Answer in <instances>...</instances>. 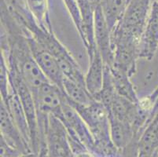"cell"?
<instances>
[{
    "mask_svg": "<svg viewBox=\"0 0 158 157\" xmlns=\"http://www.w3.org/2000/svg\"><path fill=\"white\" fill-rule=\"evenodd\" d=\"M9 8L15 19L24 27L30 36L57 59L64 77L86 87L84 75L80 65L71 53L56 37L53 30L40 24L25 2L22 4L18 1H13Z\"/></svg>",
    "mask_w": 158,
    "mask_h": 157,
    "instance_id": "6da1fadb",
    "label": "cell"
},
{
    "mask_svg": "<svg viewBox=\"0 0 158 157\" xmlns=\"http://www.w3.org/2000/svg\"><path fill=\"white\" fill-rule=\"evenodd\" d=\"M128 0H101V6L110 31L123 17Z\"/></svg>",
    "mask_w": 158,
    "mask_h": 157,
    "instance_id": "5bb4252c",
    "label": "cell"
},
{
    "mask_svg": "<svg viewBox=\"0 0 158 157\" xmlns=\"http://www.w3.org/2000/svg\"><path fill=\"white\" fill-rule=\"evenodd\" d=\"M67 100L88 126L95 143L94 154L102 157L119 155L120 152L112 142L109 115L102 104L94 100L89 105H83Z\"/></svg>",
    "mask_w": 158,
    "mask_h": 157,
    "instance_id": "7a4b0ae2",
    "label": "cell"
},
{
    "mask_svg": "<svg viewBox=\"0 0 158 157\" xmlns=\"http://www.w3.org/2000/svg\"><path fill=\"white\" fill-rule=\"evenodd\" d=\"M91 1H92V2L94 4V5L101 3V0H91Z\"/></svg>",
    "mask_w": 158,
    "mask_h": 157,
    "instance_id": "d6986e66",
    "label": "cell"
},
{
    "mask_svg": "<svg viewBox=\"0 0 158 157\" xmlns=\"http://www.w3.org/2000/svg\"><path fill=\"white\" fill-rule=\"evenodd\" d=\"M158 49V0L153 3L140 40L139 59L151 60Z\"/></svg>",
    "mask_w": 158,
    "mask_h": 157,
    "instance_id": "30bf717a",
    "label": "cell"
},
{
    "mask_svg": "<svg viewBox=\"0 0 158 157\" xmlns=\"http://www.w3.org/2000/svg\"><path fill=\"white\" fill-rule=\"evenodd\" d=\"M63 2L71 15L75 27L77 28L80 37L82 35V21L77 1V0H63Z\"/></svg>",
    "mask_w": 158,
    "mask_h": 157,
    "instance_id": "2e32d148",
    "label": "cell"
},
{
    "mask_svg": "<svg viewBox=\"0 0 158 157\" xmlns=\"http://www.w3.org/2000/svg\"><path fill=\"white\" fill-rule=\"evenodd\" d=\"M129 1H130V0H128V2H129Z\"/></svg>",
    "mask_w": 158,
    "mask_h": 157,
    "instance_id": "ffe728a7",
    "label": "cell"
},
{
    "mask_svg": "<svg viewBox=\"0 0 158 157\" xmlns=\"http://www.w3.org/2000/svg\"><path fill=\"white\" fill-rule=\"evenodd\" d=\"M89 58V67L84 75V82L87 91L94 96L102 90L104 83L105 64L101 54L96 50Z\"/></svg>",
    "mask_w": 158,
    "mask_h": 157,
    "instance_id": "7c38bea8",
    "label": "cell"
},
{
    "mask_svg": "<svg viewBox=\"0 0 158 157\" xmlns=\"http://www.w3.org/2000/svg\"><path fill=\"white\" fill-rule=\"evenodd\" d=\"M82 21V42L87 52L88 57L96 50L94 40V8L91 0H77Z\"/></svg>",
    "mask_w": 158,
    "mask_h": 157,
    "instance_id": "8fae6325",
    "label": "cell"
},
{
    "mask_svg": "<svg viewBox=\"0 0 158 157\" xmlns=\"http://www.w3.org/2000/svg\"><path fill=\"white\" fill-rule=\"evenodd\" d=\"M0 138L21 153L33 152L29 143L23 136L19 128L13 120L6 106L2 101L0 105Z\"/></svg>",
    "mask_w": 158,
    "mask_h": 157,
    "instance_id": "ba28073f",
    "label": "cell"
},
{
    "mask_svg": "<svg viewBox=\"0 0 158 157\" xmlns=\"http://www.w3.org/2000/svg\"><path fill=\"white\" fill-rule=\"evenodd\" d=\"M38 113L54 115L62 106L64 93L58 86L46 82L33 93Z\"/></svg>",
    "mask_w": 158,
    "mask_h": 157,
    "instance_id": "9c48e42d",
    "label": "cell"
},
{
    "mask_svg": "<svg viewBox=\"0 0 158 157\" xmlns=\"http://www.w3.org/2000/svg\"><path fill=\"white\" fill-rule=\"evenodd\" d=\"M46 149L47 157H75L65 126L52 115L46 125Z\"/></svg>",
    "mask_w": 158,
    "mask_h": 157,
    "instance_id": "277c9868",
    "label": "cell"
},
{
    "mask_svg": "<svg viewBox=\"0 0 158 157\" xmlns=\"http://www.w3.org/2000/svg\"><path fill=\"white\" fill-rule=\"evenodd\" d=\"M94 40L105 65L111 67L113 64L111 31L103 14L101 3L95 5L94 8Z\"/></svg>",
    "mask_w": 158,
    "mask_h": 157,
    "instance_id": "52a82bcc",
    "label": "cell"
},
{
    "mask_svg": "<svg viewBox=\"0 0 158 157\" xmlns=\"http://www.w3.org/2000/svg\"><path fill=\"white\" fill-rule=\"evenodd\" d=\"M0 141H1V157H18L23 154L10 146L2 138H0Z\"/></svg>",
    "mask_w": 158,
    "mask_h": 157,
    "instance_id": "e0dca14e",
    "label": "cell"
},
{
    "mask_svg": "<svg viewBox=\"0 0 158 157\" xmlns=\"http://www.w3.org/2000/svg\"><path fill=\"white\" fill-rule=\"evenodd\" d=\"M28 43L35 62L50 83L63 88L64 76L57 59L48 51L40 47L28 34Z\"/></svg>",
    "mask_w": 158,
    "mask_h": 157,
    "instance_id": "8992f818",
    "label": "cell"
},
{
    "mask_svg": "<svg viewBox=\"0 0 158 157\" xmlns=\"http://www.w3.org/2000/svg\"><path fill=\"white\" fill-rule=\"evenodd\" d=\"M151 6L150 0H130L117 25L141 39Z\"/></svg>",
    "mask_w": 158,
    "mask_h": 157,
    "instance_id": "5b68a950",
    "label": "cell"
},
{
    "mask_svg": "<svg viewBox=\"0 0 158 157\" xmlns=\"http://www.w3.org/2000/svg\"><path fill=\"white\" fill-rule=\"evenodd\" d=\"M62 90L69 100L83 105H89L94 100L86 87L66 77L63 81Z\"/></svg>",
    "mask_w": 158,
    "mask_h": 157,
    "instance_id": "9a60e30c",
    "label": "cell"
},
{
    "mask_svg": "<svg viewBox=\"0 0 158 157\" xmlns=\"http://www.w3.org/2000/svg\"><path fill=\"white\" fill-rule=\"evenodd\" d=\"M110 68L112 80H113L116 93L121 97L128 99L131 101L137 104L139 97L137 96L134 85L131 81V77L116 68Z\"/></svg>",
    "mask_w": 158,
    "mask_h": 157,
    "instance_id": "4fadbf2b",
    "label": "cell"
},
{
    "mask_svg": "<svg viewBox=\"0 0 158 157\" xmlns=\"http://www.w3.org/2000/svg\"><path fill=\"white\" fill-rule=\"evenodd\" d=\"M18 157H39L38 154L35 152H28V153H23Z\"/></svg>",
    "mask_w": 158,
    "mask_h": 157,
    "instance_id": "ac0fdd59",
    "label": "cell"
},
{
    "mask_svg": "<svg viewBox=\"0 0 158 157\" xmlns=\"http://www.w3.org/2000/svg\"><path fill=\"white\" fill-rule=\"evenodd\" d=\"M54 116L62 122L70 138L80 140L90 152L94 153L95 143L92 134L84 119L70 105L65 94L61 111Z\"/></svg>",
    "mask_w": 158,
    "mask_h": 157,
    "instance_id": "3957f363",
    "label": "cell"
}]
</instances>
